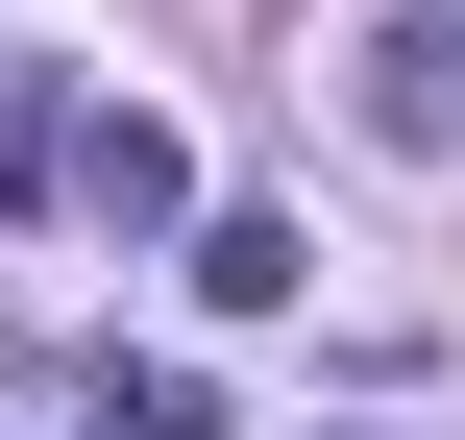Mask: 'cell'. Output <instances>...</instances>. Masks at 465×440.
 Returning a JSON list of instances; mask_svg holds the SVG:
<instances>
[{
	"instance_id": "1",
	"label": "cell",
	"mask_w": 465,
	"mask_h": 440,
	"mask_svg": "<svg viewBox=\"0 0 465 440\" xmlns=\"http://www.w3.org/2000/svg\"><path fill=\"white\" fill-rule=\"evenodd\" d=\"M343 98H368V147H465V24H441V0H392V24L343 49Z\"/></svg>"
},
{
	"instance_id": "2",
	"label": "cell",
	"mask_w": 465,
	"mask_h": 440,
	"mask_svg": "<svg viewBox=\"0 0 465 440\" xmlns=\"http://www.w3.org/2000/svg\"><path fill=\"white\" fill-rule=\"evenodd\" d=\"M74 220H98V245H147V220H196V147H172L147 98H98V122H74Z\"/></svg>"
},
{
	"instance_id": "3",
	"label": "cell",
	"mask_w": 465,
	"mask_h": 440,
	"mask_svg": "<svg viewBox=\"0 0 465 440\" xmlns=\"http://www.w3.org/2000/svg\"><path fill=\"white\" fill-rule=\"evenodd\" d=\"M196 294H221V318H294V294H319V245H294L270 196H221V220H196Z\"/></svg>"
}]
</instances>
